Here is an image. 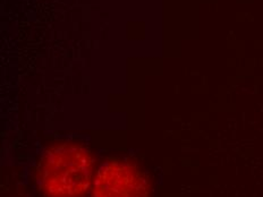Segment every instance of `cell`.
<instances>
[{"label": "cell", "mask_w": 263, "mask_h": 197, "mask_svg": "<svg viewBox=\"0 0 263 197\" xmlns=\"http://www.w3.org/2000/svg\"><path fill=\"white\" fill-rule=\"evenodd\" d=\"M93 157L75 143L53 145L43 154L39 185L47 197H82L92 185Z\"/></svg>", "instance_id": "1"}, {"label": "cell", "mask_w": 263, "mask_h": 197, "mask_svg": "<svg viewBox=\"0 0 263 197\" xmlns=\"http://www.w3.org/2000/svg\"><path fill=\"white\" fill-rule=\"evenodd\" d=\"M92 197H150V186L138 167L122 160L106 162L92 183Z\"/></svg>", "instance_id": "2"}]
</instances>
